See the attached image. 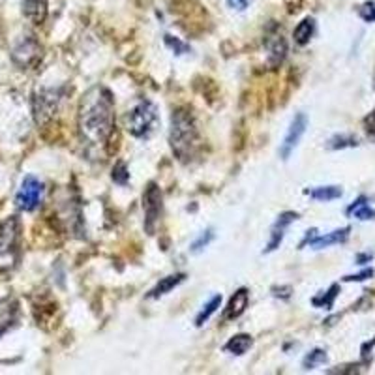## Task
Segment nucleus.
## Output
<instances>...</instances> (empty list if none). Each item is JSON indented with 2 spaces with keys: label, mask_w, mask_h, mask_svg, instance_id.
<instances>
[{
  "label": "nucleus",
  "mask_w": 375,
  "mask_h": 375,
  "mask_svg": "<svg viewBox=\"0 0 375 375\" xmlns=\"http://www.w3.org/2000/svg\"><path fill=\"white\" fill-rule=\"evenodd\" d=\"M325 362H327V353H325L323 349H315V351H312L306 358H304V368L313 369Z\"/></svg>",
  "instance_id": "obj_22"
},
{
  "label": "nucleus",
  "mask_w": 375,
  "mask_h": 375,
  "mask_svg": "<svg viewBox=\"0 0 375 375\" xmlns=\"http://www.w3.org/2000/svg\"><path fill=\"white\" fill-rule=\"evenodd\" d=\"M186 280L184 274H175V276H168L163 278L162 282L158 283L156 287L150 291V299H158V296H163V294H168L171 289H175L179 283H182Z\"/></svg>",
  "instance_id": "obj_16"
},
{
  "label": "nucleus",
  "mask_w": 375,
  "mask_h": 375,
  "mask_svg": "<svg viewBox=\"0 0 375 375\" xmlns=\"http://www.w3.org/2000/svg\"><path fill=\"white\" fill-rule=\"evenodd\" d=\"M165 43H168L171 49H173L177 55H182V53H188V49L190 47L186 46V43H182L180 40H177V38H173V36H165Z\"/></svg>",
  "instance_id": "obj_27"
},
{
  "label": "nucleus",
  "mask_w": 375,
  "mask_h": 375,
  "mask_svg": "<svg viewBox=\"0 0 375 375\" xmlns=\"http://www.w3.org/2000/svg\"><path fill=\"white\" fill-rule=\"evenodd\" d=\"M252 0H227V4L235 10H246Z\"/></svg>",
  "instance_id": "obj_30"
},
{
  "label": "nucleus",
  "mask_w": 375,
  "mask_h": 375,
  "mask_svg": "<svg viewBox=\"0 0 375 375\" xmlns=\"http://www.w3.org/2000/svg\"><path fill=\"white\" fill-rule=\"evenodd\" d=\"M330 149H343V146H357V139L349 135H338L330 141Z\"/></svg>",
  "instance_id": "obj_25"
},
{
  "label": "nucleus",
  "mask_w": 375,
  "mask_h": 375,
  "mask_svg": "<svg viewBox=\"0 0 375 375\" xmlns=\"http://www.w3.org/2000/svg\"><path fill=\"white\" fill-rule=\"evenodd\" d=\"M349 216H355L357 219H375V210L369 207V203L366 197H360L353 203L351 207L347 208Z\"/></svg>",
  "instance_id": "obj_17"
},
{
  "label": "nucleus",
  "mask_w": 375,
  "mask_h": 375,
  "mask_svg": "<svg viewBox=\"0 0 375 375\" xmlns=\"http://www.w3.org/2000/svg\"><path fill=\"white\" fill-rule=\"evenodd\" d=\"M64 94L60 88H46L36 94L34 98V116L38 124H46L55 113L58 111V105L62 102Z\"/></svg>",
  "instance_id": "obj_6"
},
{
  "label": "nucleus",
  "mask_w": 375,
  "mask_h": 375,
  "mask_svg": "<svg viewBox=\"0 0 375 375\" xmlns=\"http://www.w3.org/2000/svg\"><path fill=\"white\" fill-rule=\"evenodd\" d=\"M265 49H266V62L271 68H276L282 64L287 53V43L283 38L282 30L278 29L276 25H272L271 29L266 30L265 34Z\"/></svg>",
  "instance_id": "obj_9"
},
{
  "label": "nucleus",
  "mask_w": 375,
  "mask_h": 375,
  "mask_svg": "<svg viewBox=\"0 0 375 375\" xmlns=\"http://www.w3.org/2000/svg\"><path fill=\"white\" fill-rule=\"evenodd\" d=\"M19 319V304L13 296L0 300V336L6 334Z\"/></svg>",
  "instance_id": "obj_11"
},
{
  "label": "nucleus",
  "mask_w": 375,
  "mask_h": 375,
  "mask_svg": "<svg viewBox=\"0 0 375 375\" xmlns=\"http://www.w3.org/2000/svg\"><path fill=\"white\" fill-rule=\"evenodd\" d=\"M308 196L318 199V201H332V199H338L341 197V190L338 186H323V188H315V190H308Z\"/></svg>",
  "instance_id": "obj_20"
},
{
  "label": "nucleus",
  "mask_w": 375,
  "mask_h": 375,
  "mask_svg": "<svg viewBox=\"0 0 375 375\" xmlns=\"http://www.w3.org/2000/svg\"><path fill=\"white\" fill-rule=\"evenodd\" d=\"M25 15L34 25H41L47 15V0H23Z\"/></svg>",
  "instance_id": "obj_15"
},
{
  "label": "nucleus",
  "mask_w": 375,
  "mask_h": 375,
  "mask_svg": "<svg viewBox=\"0 0 375 375\" xmlns=\"http://www.w3.org/2000/svg\"><path fill=\"white\" fill-rule=\"evenodd\" d=\"M306 128H308V116L304 115V113H299V115L293 118V122H291L287 135L283 139L282 149H280V156H282V160H289L291 152H293L294 146L300 143V139H302V135L306 132Z\"/></svg>",
  "instance_id": "obj_10"
},
{
  "label": "nucleus",
  "mask_w": 375,
  "mask_h": 375,
  "mask_svg": "<svg viewBox=\"0 0 375 375\" xmlns=\"http://www.w3.org/2000/svg\"><path fill=\"white\" fill-rule=\"evenodd\" d=\"M310 233H312V235H308L306 240L300 244V246H304L306 243H310V246H312L313 250H321V248H329L332 244L346 243L347 237H349V227H346V229H338V231L329 233V235H325V237H315V238H313V233L315 231Z\"/></svg>",
  "instance_id": "obj_12"
},
{
  "label": "nucleus",
  "mask_w": 375,
  "mask_h": 375,
  "mask_svg": "<svg viewBox=\"0 0 375 375\" xmlns=\"http://www.w3.org/2000/svg\"><path fill=\"white\" fill-rule=\"evenodd\" d=\"M299 218L294 212H285L280 216V219L276 221V225L272 227V235H271V243H268V248H266V252H274V250L280 246V243H282L283 238V231L287 229V225L291 224V221H294V219Z\"/></svg>",
  "instance_id": "obj_14"
},
{
  "label": "nucleus",
  "mask_w": 375,
  "mask_h": 375,
  "mask_svg": "<svg viewBox=\"0 0 375 375\" xmlns=\"http://www.w3.org/2000/svg\"><path fill=\"white\" fill-rule=\"evenodd\" d=\"M250 347H252V338H250L248 334H238L233 336L231 340L227 341L225 349L229 353H233V355H244Z\"/></svg>",
  "instance_id": "obj_19"
},
{
  "label": "nucleus",
  "mask_w": 375,
  "mask_h": 375,
  "mask_svg": "<svg viewBox=\"0 0 375 375\" xmlns=\"http://www.w3.org/2000/svg\"><path fill=\"white\" fill-rule=\"evenodd\" d=\"M143 207H144V227L150 235H154L156 225L162 216V191L156 184H150L144 191L143 197Z\"/></svg>",
  "instance_id": "obj_7"
},
{
  "label": "nucleus",
  "mask_w": 375,
  "mask_h": 375,
  "mask_svg": "<svg viewBox=\"0 0 375 375\" xmlns=\"http://www.w3.org/2000/svg\"><path fill=\"white\" fill-rule=\"evenodd\" d=\"M219 304H221V296H219V294H216V296H212V299H210V302H208L207 306L203 308L201 313L197 315V321H196L197 327H203V325H205V321H208V319H210V315H212V313H216V310L219 308Z\"/></svg>",
  "instance_id": "obj_21"
},
{
  "label": "nucleus",
  "mask_w": 375,
  "mask_h": 375,
  "mask_svg": "<svg viewBox=\"0 0 375 375\" xmlns=\"http://www.w3.org/2000/svg\"><path fill=\"white\" fill-rule=\"evenodd\" d=\"M113 180H115L116 184H128V180H130V173H128V169H126V163H122L118 162L113 168Z\"/></svg>",
  "instance_id": "obj_24"
},
{
  "label": "nucleus",
  "mask_w": 375,
  "mask_h": 375,
  "mask_svg": "<svg viewBox=\"0 0 375 375\" xmlns=\"http://www.w3.org/2000/svg\"><path fill=\"white\" fill-rule=\"evenodd\" d=\"M313 30H315V23H313V19H304L302 23H299V27L294 29V41L299 43V46H306L308 41L312 40Z\"/></svg>",
  "instance_id": "obj_18"
},
{
  "label": "nucleus",
  "mask_w": 375,
  "mask_h": 375,
  "mask_svg": "<svg viewBox=\"0 0 375 375\" xmlns=\"http://www.w3.org/2000/svg\"><path fill=\"white\" fill-rule=\"evenodd\" d=\"M248 299H250L248 289H238L237 293L231 296V300H229V306L225 308L224 313L225 321H231V319L240 318L244 313V310L248 308Z\"/></svg>",
  "instance_id": "obj_13"
},
{
  "label": "nucleus",
  "mask_w": 375,
  "mask_h": 375,
  "mask_svg": "<svg viewBox=\"0 0 375 375\" xmlns=\"http://www.w3.org/2000/svg\"><path fill=\"white\" fill-rule=\"evenodd\" d=\"M21 246V221L10 216L0 224V272L12 271L19 261Z\"/></svg>",
  "instance_id": "obj_3"
},
{
  "label": "nucleus",
  "mask_w": 375,
  "mask_h": 375,
  "mask_svg": "<svg viewBox=\"0 0 375 375\" xmlns=\"http://www.w3.org/2000/svg\"><path fill=\"white\" fill-rule=\"evenodd\" d=\"M214 238V233L212 231H207V233H203L201 237L197 238L196 243L191 244V252H201L203 248H205V246H208V243H210V240H212Z\"/></svg>",
  "instance_id": "obj_26"
},
{
  "label": "nucleus",
  "mask_w": 375,
  "mask_h": 375,
  "mask_svg": "<svg viewBox=\"0 0 375 375\" xmlns=\"http://www.w3.org/2000/svg\"><path fill=\"white\" fill-rule=\"evenodd\" d=\"M158 122V111L152 102L143 100L126 116L128 132L135 137H149Z\"/></svg>",
  "instance_id": "obj_4"
},
{
  "label": "nucleus",
  "mask_w": 375,
  "mask_h": 375,
  "mask_svg": "<svg viewBox=\"0 0 375 375\" xmlns=\"http://www.w3.org/2000/svg\"><path fill=\"white\" fill-rule=\"evenodd\" d=\"M171 149L173 154L179 158L180 162H191L196 158L197 150L201 146L199 143V130L193 121V116L190 115V111L179 109L171 118Z\"/></svg>",
  "instance_id": "obj_2"
},
{
  "label": "nucleus",
  "mask_w": 375,
  "mask_h": 375,
  "mask_svg": "<svg viewBox=\"0 0 375 375\" xmlns=\"http://www.w3.org/2000/svg\"><path fill=\"white\" fill-rule=\"evenodd\" d=\"M338 291H340V287H338V285H332L329 293L325 294V296H315V299L312 300L313 306L332 308V302H334V299L338 296Z\"/></svg>",
  "instance_id": "obj_23"
},
{
  "label": "nucleus",
  "mask_w": 375,
  "mask_h": 375,
  "mask_svg": "<svg viewBox=\"0 0 375 375\" xmlns=\"http://www.w3.org/2000/svg\"><path fill=\"white\" fill-rule=\"evenodd\" d=\"M41 57L40 43L34 40V36H23L21 40L13 46L12 58L19 68H30L34 66Z\"/></svg>",
  "instance_id": "obj_8"
},
{
  "label": "nucleus",
  "mask_w": 375,
  "mask_h": 375,
  "mask_svg": "<svg viewBox=\"0 0 375 375\" xmlns=\"http://www.w3.org/2000/svg\"><path fill=\"white\" fill-rule=\"evenodd\" d=\"M79 135L90 149L105 146L115 128V102L105 87L90 88L79 107Z\"/></svg>",
  "instance_id": "obj_1"
},
{
  "label": "nucleus",
  "mask_w": 375,
  "mask_h": 375,
  "mask_svg": "<svg viewBox=\"0 0 375 375\" xmlns=\"http://www.w3.org/2000/svg\"><path fill=\"white\" fill-rule=\"evenodd\" d=\"M374 276V271L371 268H368V271L360 272V274H357V276H347L346 280L347 282H364V280H368V278Z\"/></svg>",
  "instance_id": "obj_29"
},
{
  "label": "nucleus",
  "mask_w": 375,
  "mask_h": 375,
  "mask_svg": "<svg viewBox=\"0 0 375 375\" xmlns=\"http://www.w3.org/2000/svg\"><path fill=\"white\" fill-rule=\"evenodd\" d=\"M360 15H362V19L369 21V23H374L375 21V6L374 4H366V6L360 8Z\"/></svg>",
  "instance_id": "obj_28"
},
{
  "label": "nucleus",
  "mask_w": 375,
  "mask_h": 375,
  "mask_svg": "<svg viewBox=\"0 0 375 375\" xmlns=\"http://www.w3.org/2000/svg\"><path fill=\"white\" fill-rule=\"evenodd\" d=\"M43 193H46L43 182L40 179L32 177V175H29V177H25L23 184H21L18 196H15V205H18L19 210L32 212L43 201Z\"/></svg>",
  "instance_id": "obj_5"
}]
</instances>
